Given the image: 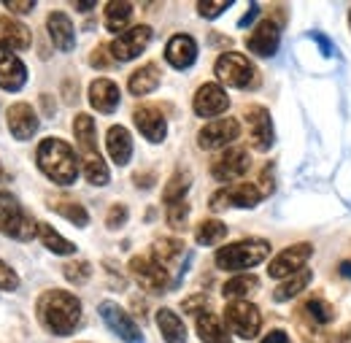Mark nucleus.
<instances>
[{"label":"nucleus","instance_id":"13","mask_svg":"<svg viewBox=\"0 0 351 343\" xmlns=\"http://www.w3.org/2000/svg\"><path fill=\"white\" fill-rule=\"evenodd\" d=\"M192 108H195L197 117L211 119V117H219L230 108V97H227V92L219 84H203L195 92Z\"/></svg>","mask_w":351,"mask_h":343},{"label":"nucleus","instance_id":"28","mask_svg":"<svg viewBox=\"0 0 351 343\" xmlns=\"http://www.w3.org/2000/svg\"><path fill=\"white\" fill-rule=\"evenodd\" d=\"M132 16V3L128 0H114L106 5V30L114 33V36H122L125 27L130 25Z\"/></svg>","mask_w":351,"mask_h":343},{"label":"nucleus","instance_id":"3","mask_svg":"<svg viewBox=\"0 0 351 343\" xmlns=\"http://www.w3.org/2000/svg\"><path fill=\"white\" fill-rule=\"evenodd\" d=\"M38 224L22 209V203L11 192H0V233L14 241H33L38 235Z\"/></svg>","mask_w":351,"mask_h":343},{"label":"nucleus","instance_id":"39","mask_svg":"<svg viewBox=\"0 0 351 343\" xmlns=\"http://www.w3.org/2000/svg\"><path fill=\"white\" fill-rule=\"evenodd\" d=\"M62 273H65V279L71 284H87L89 276H92V265L84 262V259H73V262H68L62 268Z\"/></svg>","mask_w":351,"mask_h":343},{"label":"nucleus","instance_id":"1","mask_svg":"<svg viewBox=\"0 0 351 343\" xmlns=\"http://www.w3.org/2000/svg\"><path fill=\"white\" fill-rule=\"evenodd\" d=\"M36 314L51 335H71L82 324V303L65 289H49L38 298Z\"/></svg>","mask_w":351,"mask_h":343},{"label":"nucleus","instance_id":"36","mask_svg":"<svg viewBox=\"0 0 351 343\" xmlns=\"http://www.w3.org/2000/svg\"><path fill=\"white\" fill-rule=\"evenodd\" d=\"M49 203H51V209L57 214L65 216L71 224H76V227H87L89 224V214L84 211L82 203H73V200H65V198H57V200H49Z\"/></svg>","mask_w":351,"mask_h":343},{"label":"nucleus","instance_id":"2","mask_svg":"<svg viewBox=\"0 0 351 343\" xmlns=\"http://www.w3.org/2000/svg\"><path fill=\"white\" fill-rule=\"evenodd\" d=\"M36 163L46 178H51L60 187H71L79 178L76 152L62 138H44L36 149Z\"/></svg>","mask_w":351,"mask_h":343},{"label":"nucleus","instance_id":"38","mask_svg":"<svg viewBox=\"0 0 351 343\" xmlns=\"http://www.w3.org/2000/svg\"><path fill=\"white\" fill-rule=\"evenodd\" d=\"M306 314L313 324H330L335 319V308L327 300H322V298H311L306 303Z\"/></svg>","mask_w":351,"mask_h":343},{"label":"nucleus","instance_id":"31","mask_svg":"<svg viewBox=\"0 0 351 343\" xmlns=\"http://www.w3.org/2000/svg\"><path fill=\"white\" fill-rule=\"evenodd\" d=\"M38 238H41V244H44L51 255H76V244L68 241V238H62V235H60L51 224H46V222L38 224Z\"/></svg>","mask_w":351,"mask_h":343},{"label":"nucleus","instance_id":"19","mask_svg":"<svg viewBox=\"0 0 351 343\" xmlns=\"http://www.w3.org/2000/svg\"><path fill=\"white\" fill-rule=\"evenodd\" d=\"M30 43H33L30 27H25L14 16H0V49L25 51V49H30Z\"/></svg>","mask_w":351,"mask_h":343},{"label":"nucleus","instance_id":"44","mask_svg":"<svg viewBox=\"0 0 351 343\" xmlns=\"http://www.w3.org/2000/svg\"><path fill=\"white\" fill-rule=\"evenodd\" d=\"M89 62H92V68H111L114 62H111V49L108 46H97L92 54H89Z\"/></svg>","mask_w":351,"mask_h":343},{"label":"nucleus","instance_id":"32","mask_svg":"<svg viewBox=\"0 0 351 343\" xmlns=\"http://www.w3.org/2000/svg\"><path fill=\"white\" fill-rule=\"evenodd\" d=\"M189 184H192V173H189V171H176L173 176H171V181L165 184V189H162V203H165V206L184 203Z\"/></svg>","mask_w":351,"mask_h":343},{"label":"nucleus","instance_id":"12","mask_svg":"<svg viewBox=\"0 0 351 343\" xmlns=\"http://www.w3.org/2000/svg\"><path fill=\"white\" fill-rule=\"evenodd\" d=\"M311 252H313L311 244L287 246L284 252H278L276 257L270 259V265H267V276H273V279H289V276L300 273L303 265L308 262V257H311Z\"/></svg>","mask_w":351,"mask_h":343},{"label":"nucleus","instance_id":"57","mask_svg":"<svg viewBox=\"0 0 351 343\" xmlns=\"http://www.w3.org/2000/svg\"><path fill=\"white\" fill-rule=\"evenodd\" d=\"M3 176H5V171H3V163H0V181H3Z\"/></svg>","mask_w":351,"mask_h":343},{"label":"nucleus","instance_id":"26","mask_svg":"<svg viewBox=\"0 0 351 343\" xmlns=\"http://www.w3.org/2000/svg\"><path fill=\"white\" fill-rule=\"evenodd\" d=\"M195 319H197V322H195V324H197V335H200L203 343H230L227 324H224V319H219L217 314L203 311V314H197Z\"/></svg>","mask_w":351,"mask_h":343},{"label":"nucleus","instance_id":"27","mask_svg":"<svg viewBox=\"0 0 351 343\" xmlns=\"http://www.w3.org/2000/svg\"><path fill=\"white\" fill-rule=\"evenodd\" d=\"M157 327H160V335L165 338V343H186V324L171 308L157 311Z\"/></svg>","mask_w":351,"mask_h":343},{"label":"nucleus","instance_id":"54","mask_svg":"<svg viewBox=\"0 0 351 343\" xmlns=\"http://www.w3.org/2000/svg\"><path fill=\"white\" fill-rule=\"evenodd\" d=\"M338 270H341V276H346V279H351V262H349V259H343V262L338 265Z\"/></svg>","mask_w":351,"mask_h":343},{"label":"nucleus","instance_id":"51","mask_svg":"<svg viewBox=\"0 0 351 343\" xmlns=\"http://www.w3.org/2000/svg\"><path fill=\"white\" fill-rule=\"evenodd\" d=\"M303 338H306V343H330L324 333H311L306 324H303Z\"/></svg>","mask_w":351,"mask_h":343},{"label":"nucleus","instance_id":"35","mask_svg":"<svg viewBox=\"0 0 351 343\" xmlns=\"http://www.w3.org/2000/svg\"><path fill=\"white\" fill-rule=\"evenodd\" d=\"M224 235H227V224L224 222H219V219H206V222L197 224L195 241L200 246H217V244L224 241Z\"/></svg>","mask_w":351,"mask_h":343},{"label":"nucleus","instance_id":"18","mask_svg":"<svg viewBox=\"0 0 351 343\" xmlns=\"http://www.w3.org/2000/svg\"><path fill=\"white\" fill-rule=\"evenodd\" d=\"M27 82V68L25 62L8 51V49H0V89L5 92H19Z\"/></svg>","mask_w":351,"mask_h":343},{"label":"nucleus","instance_id":"29","mask_svg":"<svg viewBox=\"0 0 351 343\" xmlns=\"http://www.w3.org/2000/svg\"><path fill=\"white\" fill-rule=\"evenodd\" d=\"M73 135H76V143H79L82 154L97 152V130H95V119L89 114H79L73 119Z\"/></svg>","mask_w":351,"mask_h":343},{"label":"nucleus","instance_id":"52","mask_svg":"<svg viewBox=\"0 0 351 343\" xmlns=\"http://www.w3.org/2000/svg\"><path fill=\"white\" fill-rule=\"evenodd\" d=\"M41 103H44V114L46 117H51V114H54V100H51L49 95H44V97H41Z\"/></svg>","mask_w":351,"mask_h":343},{"label":"nucleus","instance_id":"41","mask_svg":"<svg viewBox=\"0 0 351 343\" xmlns=\"http://www.w3.org/2000/svg\"><path fill=\"white\" fill-rule=\"evenodd\" d=\"M227 8H230V0H200L197 3V14L206 19H217Z\"/></svg>","mask_w":351,"mask_h":343},{"label":"nucleus","instance_id":"50","mask_svg":"<svg viewBox=\"0 0 351 343\" xmlns=\"http://www.w3.org/2000/svg\"><path fill=\"white\" fill-rule=\"evenodd\" d=\"M257 14H260V5H257V3H252V5H249V11L243 14V19H241L238 25H241V27H249V25L257 19Z\"/></svg>","mask_w":351,"mask_h":343},{"label":"nucleus","instance_id":"40","mask_svg":"<svg viewBox=\"0 0 351 343\" xmlns=\"http://www.w3.org/2000/svg\"><path fill=\"white\" fill-rule=\"evenodd\" d=\"M186 222H189V206L186 203L168 206V224H171V230H184Z\"/></svg>","mask_w":351,"mask_h":343},{"label":"nucleus","instance_id":"45","mask_svg":"<svg viewBox=\"0 0 351 343\" xmlns=\"http://www.w3.org/2000/svg\"><path fill=\"white\" fill-rule=\"evenodd\" d=\"M5 8H8L11 14H30V11L36 8V3H33V0H8Z\"/></svg>","mask_w":351,"mask_h":343},{"label":"nucleus","instance_id":"7","mask_svg":"<svg viewBox=\"0 0 351 343\" xmlns=\"http://www.w3.org/2000/svg\"><path fill=\"white\" fill-rule=\"evenodd\" d=\"M130 273L146 292H162L168 287V268L152 255H138L130 259Z\"/></svg>","mask_w":351,"mask_h":343},{"label":"nucleus","instance_id":"5","mask_svg":"<svg viewBox=\"0 0 351 343\" xmlns=\"http://www.w3.org/2000/svg\"><path fill=\"white\" fill-rule=\"evenodd\" d=\"M214 73L219 79L221 84L227 86H235V89H249V86H257V71L254 65L238 54V51H227L221 54L214 65Z\"/></svg>","mask_w":351,"mask_h":343},{"label":"nucleus","instance_id":"42","mask_svg":"<svg viewBox=\"0 0 351 343\" xmlns=\"http://www.w3.org/2000/svg\"><path fill=\"white\" fill-rule=\"evenodd\" d=\"M16 287H19V276H16V270H14L8 262H3V259H0V289L14 292Z\"/></svg>","mask_w":351,"mask_h":343},{"label":"nucleus","instance_id":"6","mask_svg":"<svg viewBox=\"0 0 351 343\" xmlns=\"http://www.w3.org/2000/svg\"><path fill=\"white\" fill-rule=\"evenodd\" d=\"M224 324L243 341L257 338L260 327H263V314L254 303L249 300H230L224 308Z\"/></svg>","mask_w":351,"mask_h":343},{"label":"nucleus","instance_id":"23","mask_svg":"<svg viewBox=\"0 0 351 343\" xmlns=\"http://www.w3.org/2000/svg\"><path fill=\"white\" fill-rule=\"evenodd\" d=\"M165 60L173 65L176 71H186L197 60V43L192 36H173L165 46Z\"/></svg>","mask_w":351,"mask_h":343},{"label":"nucleus","instance_id":"16","mask_svg":"<svg viewBox=\"0 0 351 343\" xmlns=\"http://www.w3.org/2000/svg\"><path fill=\"white\" fill-rule=\"evenodd\" d=\"M246 122H249V138H252V146L267 152L273 146V119L267 114V108L263 106H249L246 108Z\"/></svg>","mask_w":351,"mask_h":343},{"label":"nucleus","instance_id":"48","mask_svg":"<svg viewBox=\"0 0 351 343\" xmlns=\"http://www.w3.org/2000/svg\"><path fill=\"white\" fill-rule=\"evenodd\" d=\"M260 192H263V195L273 192V165H265V171H263V187H260Z\"/></svg>","mask_w":351,"mask_h":343},{"label":"nucleus","instance_id":"4","mask_svg":"<svg viewBox=\"0 0 351 343\" xmlns=\"http://www.w3.org/2000/svg\"><path fill=\"white\" fill-rule=\"evenodd\" d=\"M270 255V244L263 238H246V241H235L230 246H221L217 252V268L221 270H246L265 262Z\"/></svg>","mask_w":351,"mask_h":343},{"label":"nucleus","instance_id":"24","mask_svg":"<svg viewBox=\"0 0 351 343\" xmlns=\"http://www.w3.org/2000/svg\"><path fill=\"white\" fill-rule=\"evenodd\" d=\"M106 149H108V157H111L117 165H128L132 157L130 132L122 128V125L108 128V132H106Z\"/></svg>","mask_w":351,"mask_h":343},{"label":"nucleus","instance_id":"47","mask_svg":"<svg viewBox=\"0 0 351 343\" xmlns=\"http://www.w3.org/2000/svg\"><path fill=\"white\" fill-rule=\"evenodd\" d=\"M200 305L206 308V305H208V300H206L203 295H195L192 300H186V303H184V311H186V314H195V316H197V314H200V311H197Z\"/></svg>","mask_w":351,"mask_h":343},{"label":"nucleus","instance_id":"49","mask_svg":"<svg viewBox=\"0 0 351 343\" xmlns=\"http://www.w3.org/2000/svg\"><path fill=\"white\" fill-rule=\"evenodd\" d=\"M260 343H289V335L284 330H270Z\"/></svg>","mask_w":351,"mask_h":343},{"label":"nucleus","instance_id":"21","mask_svg":"<svg viewBox=\"0 0 351 343\" xmlns=\"http://www.w3.org/2000/svg\"><path fill=\"white\" fill-rule=\"evenodd\" d=\"M46 30H49L51 43H54L60 51H71V49L76 46V30H73V22H71L68 14L51 11L49 19H46Z\"/></svg>","mask_w":351,"mask_h":343},{"label":"nucleus","instance_id":"46","mask_svg":"<svg viewBox=\"0 0 351 343\" xmlns=\"http://www.w3.org/2000/svg\"><path fill=\"white\" fill-rule=\"evenodd\" d=\"M154 178H157L154 173H135V176H132V181H135L138 189H149V187H154Z\"/></svg>","mask_w":351,"mask_h":343},{"label":"nucleus","instance_id":"10","mask_svg":"<svg viewBox=\"0 0 351 343\" xmlns=\"http://www.w3.org/2000/svg\"><path fill=\"white\" fill-rule=\"evenodd\" d=\"M263 200L260 187L254 184H238V187H227V189H217V195L211 198V211H224L230 206L235 209H254Z\"/></svg>","mask_w":351,"mask_h":343},{"label":"nucleus","instance_id":"9","mask_svg":"<svg viewBox=\"0 0 351 343\" xmlns=\"http://www.w3.org/2000/svg\"><path fill=\"white\" fill-rule=\"evenodd\" d=\"M149 41H152V27L149 25H135L130 30H125L122 36H117L108 49H111V57L114 60L130 62V60H135L149 46Z\"/></svg>","mask_w":351,"mask_h":343},{"label":"nucleus","instance_id":"33","mask_svg":"<svg viewBox=\"0 0 351 343\" xmlns=\"http://www.w3.org/2000/svg\"><path fill=\"white\" fill-rule=\"evenodd\" d=\"M257 287H260V279H257V276H232V279L221 287V295H224L227 300H243V298H249Z\"/></svg>","mask_w":351,"mask_h":343},{"label":"nucleus","instance_id":"53","mask_svg":"<svg viewBox=\"0 0 351 343\" xmlns=\"http://www.w3.org/2000/svg\"><path fill=\"white\" fill-rule=\"evenodd\" d=\"M338 343H351V324H346L341 333H338V338H335Z\"/></svg>","mask_w":351,"mask_h":343},{"label":"nucleus","instance_id":"43","mask_svg":"<svg viewBox=\"0 0 351 343\" xmlns=\"http://www.w3.org/2000/svg\"><path fill=\"white\" fill-rule=\"evenodd\" d=\"M128 222V206H111V211H108V216H106V227L108 230H119L122 224Z\"/></svg>","mask_w":351,"mask_h":343},{"label":"nucleus","instance_id":"22","mask_svg":"<svg viewBox=\"0 0 351 343\" xmlns=\"http://www.w3.org/2000/svg\"><path fill=\"white\" fill-rule=\"evenodd\" d=\"M89 103L100 114H114L119 108V86L111 79H95L89 84Z\"/></svg>","mask_w":351,"mask_h":343},{"label":"nucleus","instance_id":"55","mask_svg":"<svg viewBox=\"0 0 351 343\" xmlns=\"http://www.w3.org/2000/svg\"><path fill=\"white\" fill-rule=\"evenodd\" d=\"M316 41L322 43V49H324V54L330 57V51H332V49H330V43H327V38H324V36H316Z\"/></svg>","mask_w":351,"mask_h":343},{"label":"nucleus","instance_id":"15","mask_svg":"<svg viewBox=\"0 0 351 343\" xmlns=\"http://www.w3.org/2000/svg\"><path fill=\"white\" fill-rule=\"evenodd\" d=\"M132 122H135L138 132H141L146 141H152V143H160V141H165V135H168L165 117H162V111H160L157 106H138V108L132 111Z\"/></svg>","mask_w":351,"mask_h":343},{"label":"nucleus","instance_id":"37","mask_svg":"<svg viewBox=\"0 0 351 343\" xmlns=\"http://www.w3.org/2000/svg\"><path fill=\"white\" fill-rule=\"evenodd\" d=\"M181 252H184V244H181L178 238H160V241L152 244V252H149V255L157 259V262L168 265V262H173Z\"/></svg>","mask_w":351,"mask_h":343},{"label":"nucleus","instance_id":"14","mask_svg":"<svg viewBox=\"0 0 351 343\" xmlns=\"http://www.w3.org/2000/svg\"><path fill=\"white\" fill-rule=\"evenodd\" d=\"M5 125L16 141H30L38 132V114L30 103H14L5 114Z\"/></svg>","mask_w":351,"mask_h":343},{"label":"nucleus","instance_id":"34","mask_svg":"<svg viewBox=\"0 0 351 343\" xmlns=\"http://www.w3.org/2000/svg\"><path fill=\"white\" fill-rule=\"evenodd\" d=\"M82 157H84L82 168H84V176H87L89 184H92V187H106L108 178H111V173H108V168H106V160L100 157V152L82 154Z\"/></svg>","mask_w":351,"mask_h":343},{"label":"nucleus","instance_id":"20","mask_svg":"<svg viewBox=\"0 0 351 343\" xmlns=\"http://www.w3.org/2000/svg\"><path fill=\"white\" fill-rule=\"evenodd\" d=\"M278 36H281L278 33V25L273 19H265V22H260L254 27V33L246 38V46L257 57H273L278 51Z\"/></svg>","mask_w":351,"mask_h":343},{"label":"nucleus","instance_id":"56","mask_svg":"<svg viewBox=\"0 0 351 343\" xmlns=\"http://www.w3.org/2000/svg\"><path fill=\"white\" fill-rule=\"evenodd\" d=\"M76 8H79V11H92L95 3H76Z\"/></svg>","mask_w":351,"mask_h":343},{"label":"nucleus","instance_id":"8","mask_svg":"<svg viewBox=\"0 0 351 343\" xmlns=\"http://www.w3.org/2000/svg\"><path fill=\"white\" fill-rule=\"evenodd\" d=\"M100 316H103L106 327H108L117 338H122L125 343H143V333H141L138 322L132 319L128 311H122L117 303H111V300L100 303Z\"/></svg>","mask_w":351,"mask_h":343},{"label":"nucleus","instance_id":"30","mask_svg":"<svg viewBox=\"0 0 351 343\" xmlns=\"http://www.w3.org/2000/svg\"><path fill=\"white\" fill-rule=\"evenodd\" d=\"M311 270H300V273H295V276H289V279H284L278 287H276V292H273V300L276 303H287L292 300V298H298L303 289H306L308 284H311Z\"/></svg>","mask_w":351,"mask_h":343},{"label":"nucleus","instance_id":"17","mask_svg":"<svg viewBox=\"0 0 351 343\" xmlns=\"http://www.w3.org/2000/svg\"><path fill=\"white\" fill-rule=\"evenodd\" d=\"M238 135H241L238 119H217L197 132V143H200V149H221V146L232 143Z\"/></svg>","mask_w":351,"mask_h":343},{"label":"nucleus","instance_id":"11","mask_svg":"<svg viewBox=\"0 0 351 343\" xmlns=\"http://www.w3.org/2000/svg\"><path fill=\"white\" fill-rule=\"evenodd\" d=\"M249 165H252L249 152H246L243 146H230V149H224L219 157L214 160L211 176H214L217 181H235V178L246 176Z\"/></svg>","mask_w":351,"mask_h":343},{"label":"nucleus","instance_id":"25","mask_svg":"<svg viewBox=\"0 0 351 343\" xmlns=\"http://www.w3.org/2000/svg\"><path fill=\"white\" fill-rule=\"evenodd\" d=\"M160 82H162V71H160V65H157V62H146L143 68H138V71L130 76L128 89H130V95H135V97H143V95L154 92V89L160 86Z\"/></svg>","mask_w":351,"mask_h":343}]
</instances>
